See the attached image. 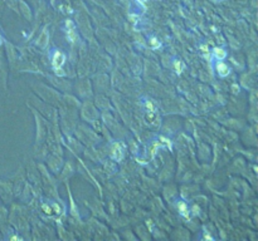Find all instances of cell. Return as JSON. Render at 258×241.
<instances>
[{"label":"cell","mask_w":258,"mask_h":241,"mask_svg":"<svg viewBox=\"0 0 258 241\" xmlns=\"http://www.w3.org/2000/svg\"><path fill=\"white\" fill-rule=\"evenodd\" d=\"M65 62V55L62 50H54L53 54H52V64H53V68L57 69V68H61V67L64 64Z\"/></svg>","instance_id":"obj_1"},{"label":"cell","mask_w":258,"mask_h":241,"mask_svg":"<svg viewBox=\"0 0 258 241\" xmlns=\"http://www.w3.org/2000/svg\"><path fill=\"white\" fill-rule=\"evenodd\" d=\"M215 69H216V73H218L220 77H227L230 73V68L222 60H218V63L215 64Z\"/></svg>","instance_id":"obj_2"},{"label":"cell","mask_w":258,"mask_h":241,"mask_svg":"<svg viewBox=\"0 0 258 241\" xmlns=\"http://www.w3.org/2000/svg\"><path fill=\"white\" fill-rule=\"evenodd\" d=\"M176 207H178V211H179V213L181 216H184V217H189V207H188V205L184 202V201H179L178 204H176Z\"/></svg>","instance_id":"obj_3"},{"label":"cell","mask_w":258,"mask_h":241,"mask_svg":"<svg viewBox=\"0 0 258 241\" xmlns=\"http://www.w3.org/2000/svg\"><path fill=\"white\" fill-rule=\"evenodd\" d=\"M213 54H214V57L218 59V60H223L227 57V52L223 48H214L213 49Z\"/></svg>","instance_id":"obj_4"},{"label":"cell","mask_w":258,"mask_h":241,"mask_svg":"<svg viewBox=\"0 0 258 241\" xmlns=\"http://www.w3.org/2000/svg\"><path fill=\"white\" fill-rule=\"evenodd\" d=\"M112 157L117 161H120L122 158V150L120 148V144H115L112 148Z\"/></svg>","instance_id":"obj_5"},{"label":"cell","mask_w":258,"mask_h":241,"mask_svg":"<svg viewBox=\"0 0 258 241\" xmlns=\"http://www.w3.org/2000/svg\"><path fill=\"white\" fill-rule=\"evenodd\" d=\"M149 45H150L153 49H157L160 48V42H159V39L155 38V36H151V38H149Z\"/></svg>","instance_id":"obj_6"},{"label":"cell","mask_w":258,"mask_h":241,"mask_svg":"<svg viewBox=\"0 0 258 241\" xmlns=\"http://www.w3.org/2000/svg\"><path fill=\"white\" fill-rule=\"evenodd\" d=\"M174 69H175V72L178 73V74H180V73L183 72V69H184V64H183V62L179 60V59H176V60L174 62Z\"/></svg>","instance_id":"obj_7"},{"label":"cell","mask_w":258,"mask_h":241,"mask_svg":"<svg viewBox=\"0 0 258 241\" xmlns=\"http://www.w3.org/2000/svg\"><path fill=\"white\" fill-rule=\"evenodd\" d=\"M67 38H68V40L71 43H74L76 40H77V34H76V30L72 29V30H67Z\"/></svg>","instance_id":"obj_8"},{"label":"cell","mask_w":258,"mask_h":241,"mask_svg":"<svg viewBox=\"0 0 258 241\" xmlns=\"http://www.w3.org/2000/svg\"><path fill=\"white\" fill-rule=\"evenodd\" d=\"M145 119H146V122L153 123L154 120L156 119V114H155V112H149V111H147V113H146V116H145Z\"/></svg>","instance_id":"obj_9"},{"label":"cell","mask_w":258,"mask_h":241,"mask_svg":"<svg viewBox=\"0 0 258 241\" xmlns=\"http://www.w3.org/2000/svg\"><path fill=\"white\" fill-rule=\"evenodd\" d=\"M145 107H146V109L149 112H155V109H156V107H155L153 101H146L145 102Z\"/></svg>","instance_id":"obj_10"},{"label":"cell","mask_w":258,"mask_h":241,"mask_svg":"<svg viewBox=\"0 0 258 241\" xmlns=\"http://www.w3.org/2000/svg\"><path fill=\"white\" fill-rule=\"evenodd\" d=\"M65 28L67 30H72V29H76V25L72 20H65Z\"/></svg>","instance_id":"obj_11"},{"label":"cell","mask_w":258,"mask_h":241,"mask_svg":"<svg viewBox=\"0 0 258 241\" xmlns=\"http://www.w3.org/2000/svg\"><path fill=\"white\" fill-rule=\"evenodd\" d=\"M42 208H43V211L47 213V215H52L53 210H52V207H50L49 205H46V204H43V205H42Z\"/></svg>","instance_id":"obj_12"},{"label":"cell","mask_w":258,"mask_h":241,"mask_svg":"<svg viewBox=\"0 0 258 241\" xmlns=\"http://www.w3.org/2000/svg\"><path fill=\"white\" fill-rule=\"evenodd\" d=\"M200 50H201V53H204V54H209V48H208L207 44H201L200 45Z\"/></svg>","instance_id":"obj_13"},{"label":"cell","mask_w":258,"mask_h":241,"mask_svg":"<svg viewBox=\"0 0 258 241\" xmlns=\"http://www.w3.org/2000/svg\"><path fill=\"white\" fill-rule=\"evenodd\" d=\"M56 73H57L58 75H64V73L62 72V69H61V68H57V69H56Z\"/></svg>","instance_id":"obj_14"},{"label":"cell","mask_w":258,"mask_h":241,"mask_svg":"<svg viewBox=\"0 0 258 241\" xmlns=\"http://www.w3.org/2000/svg\"><path fill=\"white\" fill-rule=\"evenodd\" d=\"M10 240H22L20 237H18V236H11L10 237Z\"/></svg>","instance_id":"obj_15"},{"label":"cell","mask_w":258,"mask_h":241,"mask_svg":"<svg viewBox=\"0 0 258 241\" xmlns=\"http://www.w3.org/2000/svg\"><path fill=\"white\" fill-rule=\"evenodd\" d=\"M233 89H234V92L237 93V92H239V87H237V86H233Z\"/></svg>","instance_id":"obj_16"},{"label":"cell","mask_w":258,"mask_h":241,"mask_svg":"<svg viewBox=\"0 0 258 241\" xmlns=\"http://www.w3.org/2000/svg\"><path fill=\"white\" fill-rule=\"evenodd\" d=\"M2 43H3V39H2V36H0V45H2Z\"/></svg>","instance_id":"obj_17"},{"label":"cell","mask_w":258,"mask_h":241,"mask_svg":"<svg viewBox=\"0 0 258 241\" xmlns=\"http://www.w3.org/2000/svg\"><path fill=\"white\" fill-rule=\"evenodd\" d=\"M139 2H141V3H145V2H147V0H139Z\"/></svg>","instance_id":"obj_18"}]
</instances>
